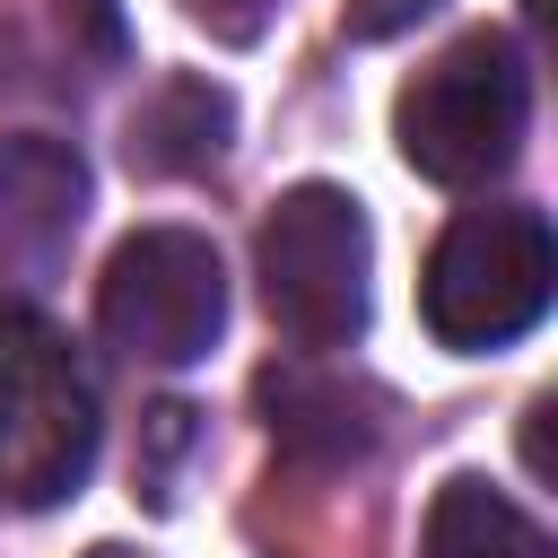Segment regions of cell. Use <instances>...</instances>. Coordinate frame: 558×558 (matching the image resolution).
I'll return each mask as SVG.
<instances>
[{
	"mask_svg": "<svg viewBox=\"0 0 558 558\" xmlns=\"http://www.w3.org/2000/svg\"><path fill=\"white\" fill-rule=\"evenodd\" d=\"M96 471V384L35 305H0V506L44 514Z\"/></svg>",
	"mask_w": 558,
	"mask_h": 558,
	"instance_id": "cell-1",
	"label": "cell"
},
{
	"mask_svg": "<svg viewBox=\"0 0 558 558\" xmlns=\"http://www.w3.org/2000/svg\"><path fill=\"white\" fill-rule=\"evenodd\" d=\"M523 122H532V78H523L514 35H497V26L462 35L453 52H436L392 105L401 157L427 183H453V192L506 174L514 148H523Z\"/></svg>",
	"mask_w": 558,
	"mask_h": 558,
	"instance_id": "cell-2",
	"label": "cell"
},
{
	"mask_svg": "<svg viewBox=\"0 0 558 558\" xmlns=\"http://www.w3.org/2000/svg\"><path fill=\"white\" fill-rule=\"evenodd\" d=\"M253 270H262V305L296 349H349L366 331V270H375V235L366 209L340 183H296L270 201L262 235H253Z\"/></svg>",
	"mask_w": 558,
	"mask_h": 558,
	"instance_id": "cell-3",
	"label": "cell"
},
{
	"mask_svg": "<svg viewBox=\"0 0 558 558\" xmlns=\"http://www.w3.org/2000/svg\"><path fill=\"white\" fill-rule=\"evenodd\" d=\"M558 244L541 209H462L418 279V314L445 349H506L549 314Z\"/></svg>",
	"mask_w": 558,
	"mask_h": 558,
	"instance_id": "cell-4",
	"label": "cell"
},
{
	"mask_svg": "<svg viewBox=\"0 0 558 558\" xmlns=\"http://www.w3.org/2000/svg\"><path fill=\"white\" fill-rule=\"evenodd\" d=\"M96 323L140 366H192L227 331V270L218 244L192 227H140L113 244L96 279Z\"/></svg>",
	"mask_w": 558,
	"mask_h": 558,
	"instance_id": "cell-5",
	"label": "cell"
},
{
	"mask_svg": "<svg viewBox=\"0 0 558 558\" xmlns=\"http://www.w3.org/2000/svg\"><path fill=\"white\" fill-rule=\"evenodd\" d=\"M87 218V157L44 131H0V288H44Z\"/></svg>",
	"mask_w": 558,
	"mask_h": 558,
	"instance_id": "cell-6",
	"label": "cell"
},
{
	"mask_svg": "<svg viewBox=\"0 0 558 558\" xmlns=\"http://www.w3.org/2000/svg\"><path fill=\"white\" fill-rule=\"evenodd\" d=\"M253 401H262L270 445L296 453V462H314V471H340V462L375 453V392L349 384V375H331V366H296V357L262 366Z\"/></svg>",
	"mask_w": 558,
	"mask_h": 558,
	"instance_id": "cell-7",
	"label": "cell"
},
{
	"mask_svg": "<svg viewBox=\"0 0 558 558\" xmlns=\"http://www.w3.org/2000/svg\"><path fill=\"white\" fill-rule=\"evenodd\" d=\"M227 131H235L227 87H209V78H157L148 105L131 113V166L140 174H201V166H218Z\"/></svg>",
	"mask_w": 558,
	"mask_h": 558,
	"instance_id": "cell-8",
	"label": "cell"
},
{
	"mask_svg": "<svg viewBox=\"0 0 558 558\" xmlns=\"http://www.w3.org/2000/svg\"><path fill=\"white\" fill-rule=\"evenodd\" d=\"M427 558H549V532L488 480H445L427 506Z\"/></svg>",
	"mask_w": 558,
	"mask_h": 558,
	"instance_id": "cell-9",
	"label": "cell"
},
{
	"mask_svg": "<svg viewBox=\"0 0 558 558\" xmlns=\"http://www.w3.org/2000/svg\"><path fill=\"white\" fill-rule=\"evenodd\" d=\"M183 9H192L209 35H235V44L262 35V17H270V0H183Z\"/></svg>",
	"mask_w": 558,
	"mask_h": 558,
	"instance_id": "cell-10",
	"label": "cell"
},
{
	"mask_svg": "<svg viewBox=\"0 0 558 558\" xmlns=\"http://www.w3.org/2000/svg\"><path fill=\"white\" fill-rule=\"evenodd\" d=\"M61 17H70L96 52H122V9H113V0H61Z\"/></svg>",
	"mask_w": 558,
	"mask_h": 558,
	"instance_id": "cell-11",
	"label": "cell"
},
{
	"mask_svg": "<svg viewBox=\"0 0 558 558\" xmlns=\"http://www.w3.org/2000/svg\"><path fill=\"white\" fill-rule=\"evenodd\" d=\"M436 0H349V26L357 35H392V26H410V17H427Z\"/></svg>",
	"mask_w": 558,
	"mask_h": 558,
	"instance_id": "cell-12",
	"label": "cell"
},
{
	"mask_svg": "<svg viewBox=\"0 0 558 558\" xmlns=\"http://www.w3.org/2000/svg\"><path fill=\"white\" fill-rule=\"evenodd\" d=\"M549 418H558V401H549V392H541V401H532V410H523V462H532V471H541V480H549Z\"/></svg>",
	"mask_w": 558,
	"mask_h": 558,
	"instance_id": "cell-13",
	"label": "cell"
},
{
	"mask_svg": "<svg viewBox=\"0 0 558 558\" xmlns=\"http://www.w3.org/2000/svg\"><path fill=\"white\" fill-rule=\"evenodd\" d=\"M87 558H131V549H87Z\"/></svg>",
	"mask_w": 558,
	"mask_h": 558,
	"instance_id": "cell-14",
	"label": "cell"
}]
</instances>
